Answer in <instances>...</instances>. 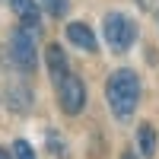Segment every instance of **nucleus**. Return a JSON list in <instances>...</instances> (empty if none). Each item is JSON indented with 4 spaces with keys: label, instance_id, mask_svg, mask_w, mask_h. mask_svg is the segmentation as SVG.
<instances>
[{
    "label": "nucleus",
    "instance_id": "14",
    "mask_svg": "<svg viewBox=\"0 0 159 159\" xmlns=\"http://www.w3.org/2000/svg\"><path fill=\"white\" fill-rule=\"evenodd\" d=\"M121 159H137V153H134V150H124V153H121Z\"/></svg>",
    "mask_w": 159,
    "mask_h": 159
},
{
    "label": "nucleus",
    "instance_id": "1",
    "mask_svg": "<svg viewBox=\"0 0 159 159\" xmlns=\"http://www.w3.org/2000/svg\"><path fill=\"white\" fill-rule=\"evenodd\" d=\"M105 99H108V108L118 121H127L140 105V76L127 67L115 70L105 83Z\"/></svg>",
    "mask_w": 159,
    "mask_h": 159
},
{
    "label": "nucleus",
    "instance_id": "4",
    "mask_svg": "<svg viewBox=\"0 0 159 159\" xmlns=\"http://www.w3.org/2000/svg\"><path fill=\"white\" fill-rule=\"evenodd\" d=\"M54 86H57V102H61L64 115H80L86 108V86H83V80H80L76 73L67 70Z\"/></svg>",
    "mask_w": 159,
    "mask_h": 159
},
{
    "label": "nucleus",
    "instance_id": "7",
    "mask_svg": "<svg viewBox=\"0 0 159 159\" xmlns=\"http://www.w3.org/2000/svg\"><path fill=\"white\" fill-rule=\"evenodd\" d=\"M45 61H48V73H51V80L57 83V80L67 73V54H64V48H61V45H48Z\"/></svg>",
    "mask_w": 159,
    "mask_h": 159
},
{
    "label": "nucleus",
    "instance_id": "12",
    "mask_svg": "<svg viewBox=\"0 0 159 159\" xmlns=\"http://www.w3.org/2000/svg\"><path fill=\"white\" fill-rule=\"evenodd\" d=\"M48 143H51V153H54L57 159H64V156H67V150H64V143H61V137H57V130H54V127L48 130Z\"/></svg>",
    "mask_w": 159,
    "mask_h": 159
},
{
    "label": "nucleus",
    "instance_id": "9",
    "mask_svg": "<svg viewBox=\"0 0 159 159\" xmlns=\"http://www.w3.org/2000/svg\"><path fill=\"white\" fill-rule=\"evenodd\" d=\"M7 102H10L13 111H25V108H29V102H32V96H29V89H25V86H10Z\"/></svg>",
    "mask_w": 159,
    "mask_h": 159
},
{
    "label": "nucleus",
    "instance_id": "11",
    "mask_svg": "<svg viewBox=\"0 0 159 159\" xmlns=\"http://www.w3.org/2000/svg\"><path fill=\"white\" fill-rule=\"evenodd\" d=\"M42 7L51 13V16H64V13H67V0H42Z\"/></svg>",
    "mask_w": 159,
    "mask_h": 159
},
{
    "label": "nucleus",
    "instance_id": "2",
    "mask_svg": "<svg viewBox=\"0 0 159 159\" xmlns=\"http://www.w3.org/2000/svg\"><path fill=\"white\" fill-rule=\"evenodd\" d=\"M102 35H105V42H108V48L115 54H124V51H130L134 42H137V22L130 16H124V13H105Z\"/></svg>",
    "mask_w": 159,
    "mask_h": 159
},
{
    "label": "nucleus",
    "instance_id": "10",
    "mask_svg": "<svg viewBox=\"0 0 159 159\" xmlns=\"http://www.w3.org/2000/svg\"><path fill=\"white\" fill-rule=\"evenodd\" d=\"M13 159H35V150L29 140H16L13 143Z\"/></svg>",
    "mask_w": 159,
    "mask_h": 159
},
{
    "label": "nucleus",
    "instance_id": "8",
    "mask_svg": "<svg viewBox=\"0 0 159 159\" xmlns=\"http://www.w3.org/2000/svg\"><path fill=\"white\" fill-rule=\"evenodd\" d=\"M137 150H140L143 159H153L156 156V127L150 121H143L137 127Z\"/></svg>",
    "mask_w": 159,
    "mask_h": 159
},
{
    "label": "nucleus",
    "instance_id": "15",
    "mask_svg": "<svg viewBox=\"0 0 159 159\" xmlns=\"http://www.w3.org/2000/svg\"><path fill=\"white\" fill-rule=\"evenodd\" d=\"M137 3H140V7H143V10H147V7H150V3H147V0H137Z\"/></svg>",
    "mask_w": 159,
    "mask_h": 159
},
{
    "label": "nucleus",
    "instance_id": "5",
    "mask_svg": "<svg viewBox=\"0 0 159 159\" xmlns=\"http://www.w3.org/2000/svg\"><path fill=\"white\" fill-rule=\"evenodd\" d=\"M64 32H67V42L76 45L80 51H86V54H96L99 51V38H96V32H92L86 22H67Z\"/></svg>",
    "mask_w": 159,
    "mask_h": 159
},
{
    "label": "nucleus",
    "instance_id": "6",
    "mask_svg": "<svg viewBox=\"0 0 159 159\" xmlns=\"http://www.w3.org/2000/svg\"><path fill=\"white\" fill-rule=\"evenodd\" d=\"M10 7H13V13L22 19V25L29 32H35V25H38V19H42V7L35 3V0H10Z\"/></svg>",
    "mask_w": 159,
    "mask_h": 159
},
{
    "label": "nucleus",
    "instance_id": "13",
    "mask_svg": "<svg viewBox=\"0 0 159 159\" xmlns=\"http://www.w3.org/2000/svg\"><path fill=\"white\" fill-rule=\"evenodd\" d=\"M0 159H13V150H3V147H0Z\"/></svg>",
    "mask_w": 159,
    "mask_h": 159
},
{
    "label": "nucleus",
    "instance_id": "3",
    "mask_svg": "<svg viewBox=\"0 0 159 159\" xmlns=\"http://www.w3.org/2000/svg\"><path fill=\"white\" fill-rule=\"evenodd\" d=\"M10 57L22 73H32L38 67V51H35V42H32V32L25 25L10 32Z\"/></svg>",
    "mask_w": 159,
    "mask_h": 159
}]
</instances>
